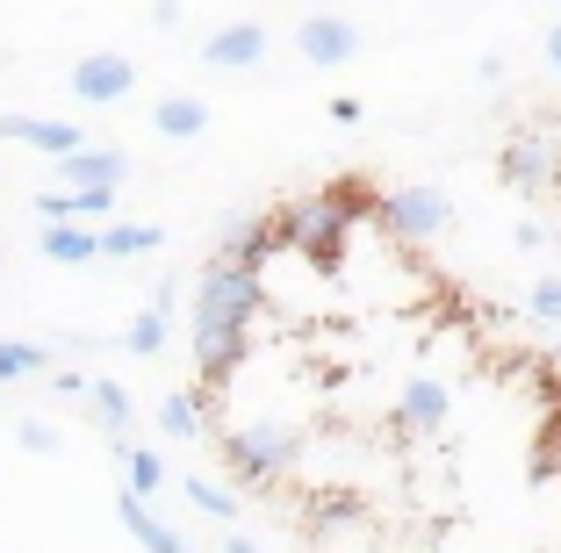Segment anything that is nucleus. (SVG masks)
<instances>
[{
    "label": "nucleus",
    "instance_id": "f03ea898",
    "mask_svg": "<svg viewBox=\"0 0 561 553\" xmlns=\"http://www.w3.org/2000/svg\"><path fill=\"white\" fill-rule=\"evenodd\" d=\"M296 460H302V431L288 417H252V424H231V431H224V468L252 488L280 482Z\"/></svg>",
    "mask_w": 561,
    "mask_h": 553
},
{
    "label": "nucleus",
    "instance_id": "6e6552de",
    "mask_svg": "<svg viewBox=\"0 0 561 553\" xmlns=\"http://www.w3.org/2000/svg\"><path fill=\"white\" fill-rule=\"evenodd\" d=\"M561 474V367H540V424H533V482Z\"/></svg>",
    "mask_w": 561,
    "mask_h": 553
},
{
    "label": "nucleus",
    "instance_id": "2eb2a0df",
    "mask_svg": "<svg viewBox=\"0 0 561 553\" xmlns=\"http://www.w3.org/2000/svg\"><path fill=\"white\" fill-rule=\"evenodd\" d=\"M36 252H44L50 266H87V260H101V244H94V230H87V223H44Z\"/></svg>",
    "mask_w": 561,
    "mask_h": 553
},
{
    "label": "nucleus",
    "instance_id": "f257e3e1",
    "mask_svg": "<svg viewBox=\"0 0 561 553\" xmlns=\"http://www.w3.org/2000/svg\"><path fill=\"white\" fill-rule=\"evenodd\" d=\"M280 238H288V252H296L310 274H339V266H346V244H353V216L317 187V195H302V201H280Z\"/></svg>",
    "mask_w": 561,
    "mask_h": 553
},
{
    "label": "nucleus",
    "instance_id": "4be33fe9",
    "mask_svg": "<svg viewBox=\"0 0 561 553\" xmlns=\"http://www.w3.org/2000/svg\"><path fill=\"white\" fill-rule=\"evenodd\" d=\"M36 367H50L44 345H30V338H0V381H30Z\"/></svg>",
    "mask_w": 561,
    "mask_h": 553
},
{
    "label": "nucleus",
    "instance_id": "7c9ffc66",
    "mask_svg": "<svg viewBox=\"0 0 561 553\" xmlns=\"http://www.w3.org/2000/svg\"><path fill=\"white\" fill-rule=\"evenodd\" d=\"M554 367H561V353H554Z\"/></svg>",
    "mask_w": 561,
    "mask_h": 553
},
{
    "label": "nucleus",
    "instance_id": "1a4fd4ad",
    "mask_svg": "<svg viewBox=\"0 0 561 553\" xmlns=\"http://www.w3.org/2000/svg\"><path fill=\"white\" fill-rule=\"evenodd\" d=\"M58 180H66L72 195H87V187H123V180H130V151H116V145H80L72 159H58Z\"/></svg>",
    "mask_w": 561,
    "mask_h": 553
},
{
    "label": "nucleus",
    "instance_id": "9b49d317",
    "mask_svg": "<svg viewBox=\"0 0 561 553\" xmlns=\"http://www.w3.org/2000/svg\"><path fill=\"white\" fill-rule=\"evenodd\" d=\"M296 50L310 58V66H346V58H360V30L339 15H310L296 30Z\"/></svg>",
    "mask_w": 561,
    "mask_h": 553
},
{
    "label": "nucleus",
    "instance_id": "cd10ccee",
    "mask_svg": "<svg viewBox=\"0 0 561 553\" xmlns=\"http://www.w3.org/2000/svg\"><path fill=\"white\" fill-rule=\"evenodd\" d=\"M151 15H159V30H173L181 22V0H151Z\"/></svg>",
    "mask_w": 561,
    "mask_h": 553
},
{
    "label": "nucleus",
    "instance_id": "bb28decb",
    "mask_svg": "<svg viewBox=\"0 0 561 553\" xmlns=\"http://www.w3.org/2000/svg\"><path fill=\"white\" fill-rule=\"evenodd\" d=\"M50 389H58V395H87V375H72V367H58V375H50Z\"/></svg>",
    "mask_w": 561,
    "mask_h": 553
},
{
    "label": "nucleus",
    "instance_id": "20e7f679",
    "mask_svg": "<svg viewBox=\"0 0 561 553\" xmlns=\"http://www.w3.org/2000/svg\"><path fill=\"white\" fill-rule=\"evenodd\" d=\"M367 223L389 244H432L454 223V201H446L439 187H389V195H375V216H367Z\"/></svg>",
    "mask_w": 561,
    "mask_h": 553
},
{
    "label": "nucleus",
    "instance_id": "412c9836",
    "mask_svg": "<svg viewBox=\"0 0 561 553\" xmlns=\"http://www.w3.org/2000/svg\"><path fill=\"white\" fill-rule=\"evenodd\" d=\"M324 195L339 201V209H346L353 223H367V216H375V195H381V187H375L367 173H339V180H324Z\"/></svg>",
    "mask_w": 561,
    "mask_h": 553
},
{
    "label": "nucleus",
    "instance_id": "aec40b11",
    "mask_svg": "<svg viewBox=\"0 0 561 553\" xmlns=\"http://www.w3.org/2000/svg\"><path fill=\"white\" fill-rule=\"evenodd\" d=\"M159 431H165V439H202V395L195 389H173L159 403Z\"/></svg>",
    "mask_w": 561,
    "mask_h": 553
},
{
    "label": "nucleus",
    "instance_id": "c85d7f7f",
    "mask_svg": "<svg viewBox=\"0 0 561 553\" xmlns=\"http://www.w3.org/2000/svg\"><path fill=\"white\" fill-rule=\"evenodd\" d=\"M224 553H260V546H252V539H224Z\"/></svg>",
    "mask_w": 561,
    "mask_h": 553
},
{
    "label": "nucleus",
    "instance_id": "a211bd4d",
    "mask_svg": "<svg viewBox=\"0 0 561 553\" xmlns=\"http://www.w3.org/2000/svg\"><path fill=\"white\" fill-rule=\"evenodd\" d=\"M87 403H94V417H101V431L108 439H123L137 424V403H130V389L123 381H87Z\"/></svg>",
    "mask_w": 561,
    "mask_h": 553
},
{
    "label": "nucleus",
    "instance_id": "c756f323",
    "mask_svg": "<svg viewBox=\"0 0 561 553\" xmlns=\"http://www.w3.org/2000/svg\"><path fill=\"white\" fill-rule=\"evenodd\" d=\"M547 58H554V72H561V30H554V36H547Z\"/></svg>",
    "mask_w": 561,
    "mask_h": 553
},
{
    "label": "nucleus",
    "instance_id": "f8f14e48",
    "mask_svg": "<svg viewBox=\"0 0 561 553\" xmlns=\"http://www.w3.org/2000/svg\"><path fill=\"white\" fill-rule=\"evenodd\" d=\"M202 58H209L216 72H252L266 58V30L260 22H224V30L202 44Z\"/></svg>",
    "mask_w": 561,
    "mask_h": 553
},
{
    "label": "nucleus",
    "instance_id": "a878e982",
    "mask_svg": "<svg viewBox=\"0 0 561 553\" xmlns=\"http://www.w3.org/2000/svg\"><path fill=\"white\" fill-rule=\"evenodd\" d=\"M22 453H58V431H50V424H36V417H22Z\"/></svg>",
    "mask_w": 561,
    "mask_h": 553
},
{
    "label": "nucleus",
    "instance_id": "b1692460",
    "mask_svg": "<svg viewBox=\"0 0 561 553\" xmlns=\"http://www.w3.org/2000/svg\"><path fill=\"white\" fill-rule=\"evenodd\" d=\"M165 316H173V310H145V316H137L130 331H123V345H130L137 359H151V353L165 345Z\"/></svg>",
    "mask_w": 561,
    "mask_h": 553
},
{
    "label": "nucleus",
    "instance_id": "423d86ee",
    "mask_svg": "<svg viewBox=\"0 0 561 553\" xmlns=\"http://www.w3.org/2000/svg\"><path fill=\"white\" fill-rule=\"evenodd\" d=\"M280 252H288V238H280V209H266V216H245V223L224 238V252H216V260L238 266V274H260L266 280V266H274Z\"/></svg>",
    "mask_w": 561,
    "mask_h": 553
},
{
    "label": "nucleus",
    "instance_id": "ddd939ff",
    "mask_svg": "<svg viewBox=\"0 0 561 553\" xmlns=\"http://www.w3.org/2000/svg\"><path fill=\"white\" fill-rule=\"evenodd\" d=\"M397 424H403V431H439V424H446V381H432V375L403 381V395H397Z\"/></svg>",
    "mask_w": 561,
    "mask_h": 553
},
{
    "label": "nucleus",
    "instance_id": "0eeeda50",
    "mask_svg": "<svg viewBox=\"0 0 561 553\" xmlns=\"http://www.w3.org/2000/svg\"><path fill=\"white\" fill-rule=\"evenodd\" d=\"M66 87L87 101V108H108V101H123V94L137 87V66L123 58V50H87L80 66H72V80H66Z\"/></svg>",
    "mask_w": 561,
    "mask_h": 553
},
{
    "label": "nucleus",
    "instance_id": "7ed1b4c3",
    "mask_svg": "<svg viewBox=\"0 0 561 553\" xmlns=\"http://www.w3.org/2000/svg\"><path fill=\"white\" fill-rule=\"evenodd\" d=\"M260 310H266V280L260 274H238V266H224V260H209L202 266V280H195V331H252L260 324Z\"/></svg>",
    "mask_w": 561,
    "mask_h": 553
},
{
    "label": "nucleus",
    "instance_id": "4468645a",
    "mask_svg": "<svg viewBox=\"0 0 561 553\" xmlns=\"http://www.w3.org/2000/svg\"><path fill=\"white\" fill-rule=\"evenodd\" d=\"M116 518L130 525V539H137L145 553H187V539L173 532V525H159V518H151V504H145V496H130V488L116 496Z\"/></svg>",
    "mask_w": 561,
    "mask_h": 553
},
{
    "label": "nucleus",
    "instance_id": "39448f33",
    "mask_svg": "<svg viewBox=\"0 0 561 553\" xmlns=\"http://www.w3.org/2000/svg\"><path fill=\"white\" fill-rule=\"evenodd\" d=\"M496 173L512 180V187H526V195L554 187L561 180V130H512L504 151H496Z\"/></svg>",
    "mask_w": 561,
    "mask_h": 553
},
{
    "label": "nucleus",
    "instance_id": "dca6fc26",
    "mask_svg": "<svg viewBox=\"0 0 561 553\" xmlns=\"http://www.w3.org/2000/svg\"><path fill=\"white\" fill-rule=\"evenodd\" d=\"M151 130H159V137H173V145H187V137H202V130H209V108H202L195 94H165L159 108H151Z\"/></svg>",
    "mask_w": 561,
    "mask_h": 553
},
{
    "label": "nucleus",
    "instance_id": "f3484780",
    "mask_svg": "<svg viewBox=\"0 0 561 553\" xmlns=\"http://www.w3.org/2000/svg\"><path fill=\"white\" fill-rule=\"evenodd\" d=\"M94 244H101V260H145V252L165 244V230L159 223H101Z\"/></svg>",
    "mask_w": 561,
    "mask_h": 553
},
{
    "label": "nucleus",
    "instance_id": "6ab92c4d",
    "mask_svg": "<svg viewBox=\"0 0 561 553\" xmlns=\"http://www.w3.org/2000/svg\"><path fill=\"white\" fill-rule=\"evenodd\" d=\"M116 453H123V468H130V496L151 504V496L165 488V460L151 453V446H130V439H116Z\"/></svg>",
    "mask_w": 561,
    "mask_h": 553
},
{
    "label": "nucleus",
    "instance_id": "9d476101",
    "mask_svg": "<svg viewBox=\"0 0 561 553\" xmlns=\"http://www.w3.org/2000/svg\"><path fill=\"white\" fill-rule=\"evenodd\" d=\"M0 137H8V145L44 151V159H72V151L87 145L80 123H50V115H0Z\"/></svg>",
    "mask_w": 561,
    "mask_h": 553
},
{
    "label": "nucleus",
    "instance_id": "393cba45",
    "mask_svg": "<svg viewBox=\"0 0 561 553\" xmlns=\"http://www.w3.org/2000/svg\"><path fill=\"white\" fill-rule=\"evenodd\" d=\"M526 310L540 316V324H561V280L547 274V280H533V295H526Z\"/></svg>",
    "mask_w": 561,
    "mask_h": 553
},
{
    "label": "nucleus",
    "instance_id": "5701e85b",
    "mask_svg": "<svg viewBox=\"0 0 561 553\" xmlns=\"http://www.w3.org/2000/svg\"><path fill=\"white\" fill-rule=\"evenodd\" d=\"M187 504H195L202 518H238V496L216 488V482H202V474H187Z\"/></svg>",
    "mask_w": 561,
    "mask_h": 553
}]
</instances>
